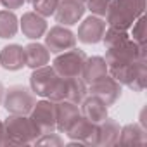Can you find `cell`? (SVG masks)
<instances>
[{
    "label": "cell",
    "mask_w": 147,
    "mask_h": 147,
    "mask_svg": "<svg viewBox=\"0 0 147 147\" xmlns=\"http://www.w3.org/2000/svg\"><path fill=\"white\" fill-rule=\"evenodd\" d=\"M80 111L83 118L97 125L107 118V106L95 95H87L80 104Z\"/></svg>",
    "instance_id": "e0dca14e"
},
{
    "label": "cell",
    "mask_w": 147,
    "mask_h": 147,
    "mask_svg": "<svg viewBox=\"0 0 147 147\" xmlns=\"http://www.w3.org/2000/svg\"><path fill=\"white\" fill-rule=\"evenodd\" d=\"M104 59H106L107 71H109V67L125 66V64H131L135 61L147 59V49H145V45H138L130 38L121 45H116L113 49H106Z\"/></svg>",
    "instance_id": "3957f363"
},
{
    "label": "cell",
    "mask_w": 147,
    "mask_h": 147,
    "mask_svg": "<svg viewBox=\"0 0 147 147\" xmlns=\"http://www.w3.org/2000/svg\"><path fill=\"white\" fill-rule=\"evenodd\" d=\"M126 40H130L128 30H121V28H114V26L106 28L104 36H102V43H104L106 49H113L116 45H121Z\"/></svg>",
    "instance_id": "603a6c76"
},
{
    "label": "cell",
    "mask_w": 147,
    "mask_h": 147,
    "mask_svg": "<svg viewBox=\"0 0 147 147\" xmlns=\"http://www.w3.org/2000/svg\"><path fill=\"white\" fill-rule=\"evenodd\" d=\"M87 94H88V88L82 78H61L59 76L55 87L52 88V92L49 94L47 99H50L54 102L67 100V102L80 106L82 100L87 97Z\"/></svg>",
    "instance_id": "277c9868"
},
{
    "label": "cell",
    "mask_w": 147,
    "mask_h": 147,
    "mask_svg": "<svg viewBox=\"0 0 147 147\" xmlns=\"http://www.w3.org/2000/svg\"><path fill=\"white\" fill-rule=\"evenodd\" d=\"M2 145H7V137H5V126H4V121H0V147Z\"/></svg>",
    "instance_id": "f546056e"
},
{
    "label": "cell",
    "mask_w": 147,
    "mask_h": 147,
    "mask_svg": "<svg viewBox=\"0 0 147 147\" xmlns=\"http://www.w3.org/2000/svg\"><path fill=\"white\" fill-rule=\"evenodd\" d=\"M19 23H21V31H23V35H24L26 38H30V40H38V38H42V36L47 33V30H49L45 18L40 16V14H36L35 11L24 12Z\"/></svg>",
    "instance_id": "9a60e30c"
},
{
    "label": "cell",
    "mask_w": 147,
    "mask_h": 147,
    "mask_svg": "<svg viewBox=\"0 0 147 147\" xmlns=\"http://www.w3.org/2000/svg\"><path fill=\"white\" fill-rule=\"evenodd\" d=\"M106 28H107V23L102 18L92 14L87 19H83V23L80 24V28H78V40L82 43H87V45L99 43V42H102Z\"/></svg>",
    "instance_id": "4fadbf2b"
},
{
    "label": "cell",
    "mask_w": 147,
    "mask_h": 147,
    "mask_svg": "<svg viewBox=\"0 0 147 147\" xmlns=\"http://www.w3.org/2000/svg\"><path fill=\"white\" fill-rule=\"evenodd\" d=\"M80 116H82V111L78 104H73L67 100L55 102V130L57 131L66 133V130Z\"/></svg>",
    "instance_id": "5bb4252c"
},
{
    "label": "cell",
    "mask_w": 147,
    "mask_h": 147,
    "mask_svg": "<svg viewBox=\"0 0 147 147\" xmlns=\"http://www.w3.org/2000/svg\"><path fill=\"white\" fill-rule=\"evenodd\" d=\"M57 4H59V0H35V2H31L35 12L43 16V18L54 16V12L57 9Z\"/></svg>",
    "instance_id": "484cf974"
},
{
    "label": "cell",
    "mask_w": 147,
    "mask_h": 147,
    "mask_svg": "<svg viewBox=\"0 0 147 147\" xmlns=\"http://www.w3.org/2000/svg\"><path fill=\"white\" fill-rule=\"evenodd\" d=\"M97 131H99L97 123H92L87 118L80 116L66 130V135L71 140L78 142L80 145H97Z\"/></svg>",
    "instance_id": "8fae6325"
},
{
    "label": "cell",
    "mask_w": 147,
    "mask_h": 147,
    "mask_svg": "<svg viewBox=\"0 0 147 147\" xmlns=\"http://www.w3.org/2000/svg\"><path fill=\"white\" fill-rule=\"evenodd\" d=\"M0 66L7 71H19L26 66L24 61V47L18 43L5 45L0 50Z\"/></svg>",
    "instance_id": "2e32d148"
},
{
    "label": "cell",
    "mask_w": 147,
    "mask_h": 147,
    "mask_svg": "<svg viewBox=\"0 0 147 147\" xmlns=\"http://www.w3.org/2000/svg\"><path fill=\"white\" fill-rule=\"evenodd\" d=\"M24 61H26L28 67L36 69V67H42V66L49 64L50 52L43 43H38V40H36V42H31L24 47Z\"/></svg>",
    "instance_id": "d6986e66"
},
{
    "label": "cell",
    "mask_w": 147,
    "mask_h": 147,
    "mask_svg": "<svg viewBox=\"0 0 147 147\" xmlns=\"http://www.w3.org/2000/svg\"><path fill=\"white\" fill-rule=\"evenodd\" d=\"M35 144L36 145H62V140H61V137L57 135V133H43V135H40L36 140H35Z\"/></svg>",
    "instance_id": "83f0119b"
},
{
    "label": "cell",
    "mask_w": 147,
    "mask_h": 147,
    "mask_svg": "<svg viewBox=\"0 0 147 147\" xmlns=\"http://www.w3.org/2000/svg\"><path fill=\"white\" fill-rule=\"evenodd\" d=\"M59 80V75L54 71L52 66H42L33 69L31 76H30V88L35 95L40 97H49V94L52 92V88L55 87Z\"/></svg>",
    "instance_id": "30bf717a"
},
{
    "label": "cell",
    "mask_w": 147,
    "mask_h": 147,
    "mask_svg": "<svg viewBox=\"0 0 147 147\" xmlns=\"http://www.w3.org/2000/svg\"><path fill=\"white\" fill-rule=\"evenodd\" d=\"M80 2H83V4H85V2H87V0H80Z\"/></svg>",
    "instance_id": "d6a6232c"
},
{
    "label": "cell",
    "mask_w": 147,
    "mask_h": 147,
    "mask_svg": "<svg viewBox=\"0 0 147 147\" xmlns=\"http://www.w3.org/2000/svg\"><path fill=\"white\" fill-rule=\"evenodd\" d=\"M26 2H30V4H31V2H35V0H26Z\"/></svg>",
    "instance_id": "1f68e13d"
},
{
    "label": "cell",
    "mask_w": 147,
    "mask_h": 147,
    "mask_svg": "<svg viewBox=\"0 0 147 147\" xmlns=\"http://www.w3.org/2000/svg\"><path fill=\"white\" fill-rule=\"evenodd\" d=\"M85 4L80 0H59L54 12L55 21L62 26H75L85 14Z\"/></svg>",
    "instance_id": "7c38bea8"
},
{
    "label": "cell",
    "mask_w": 147,
    "mask_h": 147,
    "mask_svg": "<svg viewBox=\"0 0 147 147\" xmlns=\"http://www.w3.org/2000/svg\"><path fill=\"white\" fill-rule=\"evenodd\" d=\"M24 2H26V0H0V4H2L5 9H11V11L23 7V4H24Z\"/></svg>",
    "instance_id": "f1b7e54d"
},
{
    "label": "cell",
    "mask_w": 147,
    "mask_h": 147,
    "mask_svg": "<svg viewBox=\"0 0 147 147\" xmlns=\"http://www.w3.org/2000/svg\"><path fill=\"white\" fill-rule=\"evenodd\" d=\"M19 30V19L12 11H0V38H12Z\"/></svg>",
    "instance_id": "7402d4cb"
},
{
    "label": "cell",
    "mask_w": 147,
    "mask_h": 147,
    "mask_svg": "<svg viewBox=\"0 0 147 147\" xmlns=\"http://www.w3.org/2000/svg\"><path fill=\"white\" fill-rule=\"evenodd\" d=\"M107 64H106V59L100 57V55H94V57H87L85 59V64H83V69H82V80L90 85L94 82H97L99 78L106 76L107 75Z\"/></svg>",
    "instance_id": "ac0fdd59"
},
{
    "label": "cell",
    "mask_w": 147,
    "mask_h": 147,
    "mask_svg": "<svg viewBox=\"0 0 147 147\" xmlns=\"http://www.w3.org/2000/svg\"><path fill=\"white\" fill-rule=\"evenodd\" d=\"M4 94H5V90H4V85L0 83V104H2V99H4Z\"/></svg>",
    "instance_id": "4dcf8cb0"
},
{
    "label": "cell",
    "mask_w": 147,
    "mask_h": 147,
    "mask_svg": "<svg viewBox=\"0 0 147 147\" xmlns=\"http://www.w3.org/2000/svg\"><path fill=\"white\" fill-rule=\"evenodd\" d=\"M145 142H147L145 130L138 123H130L123 126L119 131L118 144H145Z\"/></svg>",
    "instance_id": "44dd1931"
},
{
    "label": "cell",
    "mask_w": 147,
    "mask_h": 147,
    "mask_svg": "<svg viewBox=\"0 0 147 147\" xmlns=\"http://www.w3.org/2000/svg\"><path fill=\"white\" fill-rule=\"evenodd\" d=\"M28 116L40 135L55 131V102L54 100L43 99L35 102Z\"/></svg>",
    "instance_id": "52a82bcc"
},
{
    "label": "cell",
    "mask_w": 147,
    "mask_h": 147,
    "mask_svg": "<svg viewBox=\"0 0 147 147\" xmlns=\"http://www.w3.org/2000/svg\"><path fill=\"white\" fill-rule=\"evenodd\" d=\"M85 59H87V54L83 50L73 47L66 52L55 54L52 67L61 78H82V69H83Z\"/></svg>",
    "instance_id": "5b68a950"
},
{
    "label": "cell",
    "mask_w": 147,
    "mask_h": 147,
    "mask_svg": "<svg viewBox=\"0 0 147 147\" xmlns=\"http://www.w3.org/2000/svg\"><path fill=\"white\" fill-rule=\"evenodd\" d=\"M121 83L119 82H116L109 73L106 76H102V78H99L97 82H94V83H90L88 85V94L90 95H95V97H99L107 107L109 106H113L119 97H121Z\"/></svg>",
    "instance_id": "9c48e42d"
},
{
    "label": "cell",
    "mask_w": 147,
    "mask_h": 147,
    "mask_svg": "<svg viewBox=\"0 0 147 147\" xmlns=\"http://www.w3.org/2000/svg\"><path fill=\"white\" fill-rule=\"evenodd\" d=\"M109 4H111V0H87V2H85V9L90 11L94 16L106 18Z\"/></svg>",
    "instance_id": "4316f807"
},
{
    "label": "cell",
    "mask_w": 147,
    "mask_h": 147,
    "mask_svg": "<svg viewBox=\"0 0 147 147\" xmlns=\"http://www.w3.org/2000/svg\"><path fill=\"white\" fill-rule=\"evenodd\" d=\"M145 23H147V18L145 14H142L133 24H131V33H130V38L138 43V45H145V38H147V33H145Z\"/></svg>",
    "instance_id": "d4e9b609"
},
{
    "label": "cell",
    "mask_w": 147,
    "mask_h": 147,
    "mask_svg": "<svg viewBox=\"0 0 147 147\" xmlns=\"http://www.w3.org/2000/svg\"><path fill=\"white\" fill-rule=\"evenodd\" d=\"M145 83H147V59L137 62L135 71L131 75V80H130V83L126 87L130 90H133V92H142L145 88Z\"/></svg>",
    "instance_id": "cb8c5ba5"
},
{
    "label": "cell",
    "mask_w": 147,
    "mask_h": 147,
    "mask_svg": "<svg viewBox=\"0 0 147 147\" xmlns=\"http://www.w3.org/2000/svg\"><path fill=\"white\" fill-rule=\"evenodd\" d=\"M99 131H97V145L100 147H111V145H116L118 144V138H119V123L113 118H106L104 121H100L99 125Z\"/></svg>",
    "instance_id": "ffe728a7"
},
{
    "label": "cell",
    "mask_w": 147,
    "mask_h": 147,
    "mask_svg": "<svg viewBox=\"0 0 147 147\" xmlns=\"http://www.w3.org/2000/svg\"><path fill=\"white\" fill-rule=\"evenodd\" d=\"M145 12V0H111L106 19L109 26L130 30L131 24Z\"/></svg>",
    "instance_id": "6da1fadb"
},
{
    "label": "cell",
    "mask_w": 147,
    "mask_h": 147,
    "mask_svg": "<svg viewBox=\"0 0 147 147\" xmlns=\"http://www.w3.org/2000/svg\"><path fill=\"white\" fill-rule=\"evenodd\" d=\"M4 126L7 145H30L40 137L30 116L24 114H9V118L4 121Z\"/></svg>",
    "instance_id": "7a4b0ae2"
},
{
    "label": "cell",
    "mask_w": 147,
    "mask_h": 147,
    "mask_svg": "<svg viewBox=\"0 0 147 147\" xmlns=\"http://www.w3.org/2000/svg\"><path fill=\"white\" fill-rule=\"evenodd\" d=\"M35 102L36 99L31 88L23 87V85L9 87V90H5L4 99H2V104L9 114H24V116L30 114Z\"/></svg>",
    "instance_id": "8992f818"
},
{
    "label": "cell",
    "mask_w": 147,
    "mask_h": 147,
    "mask_svg": "<svg viewBox=\"0 0 147 147\" xmlns=\"http://www.w3.org/2000/svg\"><path fill=\"white\" fill-rule=\"evenodd\" d=\"M43 36H45V47L52 54H61L76 47V35L67 26H62V24L52 26L50 30H47Z\"/></svg>",
    "instance_id": "ba28073f"
}]
</instances>
